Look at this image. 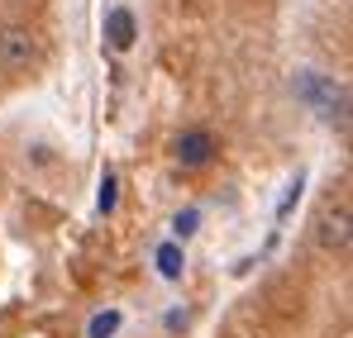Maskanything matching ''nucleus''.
<instances>
[{"label": "nucleus", "mask_w": 353, "mask_h": 338, "mask_svg": "<svg viewBox=\"0 0 353 338\" xmlns=\"http://www.w3.org/2000/svg\"><path fill=\"white\" fill-rule=\"evenodd\" d=\"M315 243L325 248V253H349V243H353V215H349V205H330L325 215H320V224H315Z\"/></svg>", "instance_id": "nucleus-2"}, {"label": "nucleus", "mask_w": 353, "mask_h": 338, "mask_svg": "<svg viewBox=\"0 0 353 338\" xmlns=\"http://www.w3.org/2000/svg\"><path fill=\"white\" fill-rule=\"evenodd\" d=\"M119 329V315L115 310H110V315H96V319H91V338H110Z\"/></svg>", "instance_id": "nucleus-8"}, {"label": "nucleus", "mask_w": 353, "mask_h": 338, "mask_svg": "<svg viewBox=\"0 0 353 338\" xmlns=\"http://www.w3.org/2000/svg\"><path fill=\"white\" fill-rule=\"evenodd\" d=\"M181 267H186L181 248H176V243H163V248H158V272H163L168 282H176V277H181Z\"/></svg>", "instance_id": "nucleus-6"}, {"label": "nucleus", "mask_w": 353, "mask_h": 338, "mask_svg": "<svg viewBox=\"0 0 353 338\" xmlns=\"http://www.w3.org/2000/svg\"><path fill=\"white\" fill-rule=\"evenodd\" d=\"M115 200H119V181H115V171H105V176H101V196H96V210H101V215H115Z\"/></svg>", "instance_id": "nucleus-7"}, {"label": "nucleus", "mask_w": 353, "mask_h": 338, "mask_svg": "<svg viewBox=\"0 0 353 338\" xmlns=\"http://www.w3.org/2000/svg\"><path fill=\"white\" fill-rule=\"evenodd\" d=\"M172 158L181 162V167H205V162L215 158V138H210V129H186V134L172 143Z\"/></svg>", "instance_id": "nucleus-4"}, {"label": "nucleus", "mask_w": 353, "mask_h": 338, "mask_svg": "<svg viewBox=\"0 0 353 338\" xmlns=\"http://www.w3.org/2000/svg\"><path fill=\"white\" fill-rule=\"evenodd\" d=\"M296 96L310 105V110L325 114V124L330 129H339V134H349V91L344 86H334V76H320V72H296Z\"/></svg>", "instance_id": "nucleus-1"}, {"label": "nucleus", "mask_w": 353, "mask_h": 338, "mask_svg": "<svg viewBox=\"0 0 353 338\" xmlns=\"http://www.w3.org/2000/svg\"><path fill=\"white\" fill-rule=\"evenodd\" d=\"M105 39H110V48H134V14L129 10H110L105 14Z\"/></svg>", "instance_id": "nucleus-5"}, {"label": "nucleus", "mask_w": 353, "mask_h": 338, "mask_svg": "<svg viewBox=\"0 0 353 338\" xmlns=\"http://www.w3.org/2000/svg\"><path fill=\"white\" fill-rule=\"evenodd\" d=\"M301 186H305L301 176H296L292 186H287V196H282V205H277V220H287V215H292V205H296V200H301Z\"/></svg>", "instance_id": "nucleus-10"}, {"label": "nucleus", "mask_w": 353, "mask_h": 338, "mask_svg": "<svg viewBox=\"0 0 353 338\" xmlns=\"http://www.w3.org/2000/svg\"><path fill=\"white\" fill-rule=\"evenodd\" d=\"M34 53H39V43H34V34L24 24H0V67L19 72V67L34 62Z\"/></svg>", "instance_id": "nucleus-3"}, {"label": "nucleus", "mask_w": 353, "mask_h": 338, "mask_svg": "<svg viewBox=\"0 0 353 338\" xmlns=\"http://www.w3.org/2000/svg\"><path fill=\"white\" fill-rule=\"evenodd\" d=\"M196 224H201V215H196V210H181V215L172 220L176 238H191V233H196Z\"/></svg>", "instance_id": "nucleus-9"}]
</instances>
